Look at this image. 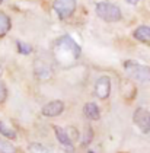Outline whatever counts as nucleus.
<instances>
[{
    "mask_svg": "<svg viewBox=\"0 0 150 153\" xmlns=\"http://www.w3.org/2000/svg\"><path fill=\"white\" fill-rule=\"evenodd\" d=\"M54 53L60 61H73L80 56V47L70 36H61L56 42Z\"/></svg>",
    "mask_w": 150,
    "mask_h": 153,
    "instance_id": "nucleus-1",
    "label": "nucleus"
},
{
    "mask_svg": "<svg viewBox=\"0 0 150 153\" xmlns=\"http://www.w3.org/2000/svg\"><path fill=\"white\" fill-rule=\"evenodd\" d=\"M0 153H16V147L7 140L0 137Z\"/></svg>",
    "mask_w": 150,
    "mask_h": 153,
    "instance_id": "nucleus-13",
    "label": "nucleus"
},
{
    "mask_svg": "<svg viewBox=\"0 0 150 153\" xmlns=\"http://www.w3.org/2000/svg\"><path fill=\"white\" fill-rule=\"evenodd\" d=\"M6 98H7V89H6L4 83H0V104L4 102Z\"/></svg>",
    "mask_w": 150,
    "mask_h": 153,
    "instance_id": "nucleus-16",
    "label": "nucleus"
},
{
    "mask_svg": "<svg viewBox=\"0 0 150 153\" xmlns=\"http://www.w3.org/2000/svg\"><path fill=\"white\" fill-rule=\"evenodd\" d=\"M10 18L6 13L0 12V36H4L9 31H10Z\"/></svg>",
    "mask_w": 150,
    "mask_h": 153,
    "instance_id": "nucleus-11",
    "label": "nucleus"
},
{
    "mask_svg": "<svg viewBox=\"0 0 150 153\" xmlns=\"http://www.w3.org/2000/svg\"><path fill=\"white\" fill-rule=\"evenodd\" d=\"M1 3H3V0H0V4H1Z\"/></svg>",
    "mask_w": 150,
    "mask_h": 153,
    "instance_id": "nucleus-19",
    "label": "nucleus"
},
{
    "mask_svg": "<svg viewBox=\"0 0 150 153\" xmlns=\"http://www.w3.org/2000/svg\"><path fill=\"white\" fill-rule=\"evenodd\" d=\"M64 111V102L63 101H51L42 106V115L45 117H58Z\"/></svg>",
    "mask_w": 150,
    "mask_h": 153,
    "instance_id": "nucleus-7",
    "label": "nucleus"
},
{
    "mask_svg": "<svg viewBox=\"0 0 150 153\" xmlns=\"http://www.w3.org/2000/svg\"><path fill=\"white\" fill-rule=\"evenodd\" d=\"M133 120H134V124L139 127V130L141 133L147 134L150 133V111L146 109V108H137L134 115H133Z\"/></svg>",
    "mask_w": 150,
    "mask_h": 153,
    "instance_id": "nucleus-5",
    "label": "nucleus"
},
{
    "mask_svg": "<svg viewBox=\"0 0 150 153\" xmlns=\"http://www.w3.org/2000/svg\"><path fill=\"white\" fill-rule=\"evenodd\" d=\"M95 12L105 22H118L123 18L121 9L117 4L109 3V1H99L95 7Z\"/></svg>",
    "mask_w": 150,
    "mask_h": 153,
    "instance_id": "nucleus-2",
    "label": "nucleus"
},
{
    "mask_svg": "<svg viewBox=\"0 0 150 153\" xmlns=\"http://www.w3.org/2000/svg\"><path fill=\"white\" fill-rule=\"evenodd\" d=\"M133 35L140 42L150 44V26H147V25H140L139 28H136V31L133 32Z\"/></svg>",
    "mask_w": 150,
    "mask_h": 153,
    "instance_id": "nucleus-8",
    "label": "nucleus"
},
{
    "mask_svg": "<svg viewBox=\"0 0 150 153\" xmlns=\"http://www.w3.org/2000/svg\"><path fill=\"white\" fill-rule=\"evenodd\" d=\"M54 131H56V137L57 140L69 150H73V143H71V139L69 137V134L64 131L63 128H60L58 126H54Z\"/></svg>",
    "mask_w": 150,
    "mask_h": 153,
    "instance_id": "nucleus-9",
    "label": "nucleus"
},
{
    "mask_svg": "<svg viewBox=\"0 0 150 153\" xmlns=\"http://www.w3.org/2000/svg\"><path fill=\"white\" fill-rule=\"evenodd\" d=\"M111 94V79L108 76L99 77L95 83V95L99 99H106Z\"/></svg>",
    "mask_w": 150,
    "mask_h": 153,
    "instance_id": "nucleus-6",
    "label": "nucleus"
},
{
    "mask_svg": "<svg viewBox=\"0 0 150 153\" xmlns=\"http://www.w3.org/2000/svg\"><path fill=\"white\" fill-rule=\"evenodd\" d=\"M83 112H85V115L89 118V120H92V121H98L99 118H101V112H99V108L98 105L95 104V102H88L85 108H83Z\"/></svg>",
    "mask_w": 150,
    "mask_h": 153,
    "instance_id": "nucleus-10",
    "label": "nucleus"
},
{
    "mask_svg": "<svg viewBox=\"0 0 150 153\" xmlns=\"http://www.w3.org/2000/svg\"><path fill=\"white\" fill-rule=\"evenodd\" d=\"M124 69L127 71V74L137 80V82H149L150 80V67L147 66H143V64H139L136 61H125L124 63Z\"/></svg>",
    "mask_w": 150,
    "mask_h": 153,
    "instance_id": "nucleus-3",
    "label": "nucleus"
},
{
    "mask_svg": "<svg viewBox=\"0 0 150 153\" xmlns=\"http://www.w3.org/2000/svg\"><path fill=\"white\" fill-rule=\"evenodd\" d=\"M0 134L4 136V137H7V139H10V140L16 139V131L12 128V127H9L7 124L1 123V121H0Z\"/></svg>",
    "mask_w": 150,
    "mask_h": 153,
    "instance_id": "nucleus-12",
    "label": "nucleus"
},
{
    "mask_svg": "<svg viewBox=\"0 0 150 153\" xmlns=\"http://www.w3.org/2000/svg\"><path fill=\"white\" fill-rule=\"evenodd\" d=\"M18 50L21 54H31L32 53V47L28 45V44H23L21 41H18Z\"/></svg>",
    "mask_w": 150,
    "mask_h": 153,
    "instance_id": "nucleus-15",
    "label": "nucleus"
},
{
    "mask_svg": "<svg viewBox=\"0 0 150 153\" xmlns=\"http://www.w3.org/2000/svg\"><path fill=\"white\" fill-rule=\"evenodd\" d=\"M76 0H54V10L60 19H67L76 10Z\"/></svg>",
    "mask_w": 150,
    "mask_h": 153,
    "instance_id": "nucleus-4",
    "label": "nucleus"
},
{
    "mask_svg": "<svg viewBox=\"0 0 150 153\" xmlns=\"http://www.w3.org/2000/svg\"><path fill=\"white\" fill-rule=\"evenodd\" d=\"M29 150L31 153H50L48 152V149H45L42 144H39V143H31L29 144Z\"/></svg>",
    "mask_w": 150,
    "mask_h": 153,
    "instance_id": "nucleus-14",
    "label": "nucleus"
},
{
    "mask_svg": "<svg viewBox=\"0 0 150 153\" xmlns=\"http://www.w3.org/2000/svg\"><path fill=\"white\" fill-rule=\"evenodd\" d=\"M1 73H3V69H1V64H0V76H1Z\"/></svg>",
    "mask_w": 150,
    "mask_h": 153,
    "instance_id": "nucleus-18",
    "label": "nucleus"
},
{
    "mask_svg": "<svg viewBox=\"0 0 150 153\" xmlns=\"http://www.w3.org/2000/svg\"><path fill=\"white\" fill-rule=\"evenodd\" d=\"M125 1H127L128 4H137V3H139L140 0H125Z\"/></svg>",
    "mask_w": 150,
    "mask_h": 153,
    "instance_id": "nucleus-17",
    "label": "nucleus"
}]
</instances>
